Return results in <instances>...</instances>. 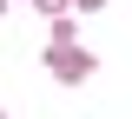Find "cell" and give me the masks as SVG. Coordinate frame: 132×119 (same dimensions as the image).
Listing matches in <instances>:
<instances>
[{"label":"cell","instance_id":"5","mask_svg":"<svg viewBox=\"0 0 132 119\" xmlns=\"http://www.w3.org/2000/svg\"><path fill=\"white\" fill-rule=\"evenodd\" d=\"M0 13H7V0H0Z\"/></svg>","mask_w":132,"mask_h":119},{"label":"cell","instance_id":"2","mask_svg":"<svg viewBox=\"0 0 132 119\" xmlns=\"http://www.w3.org/2000/svg\"><path fill=\"white\" fill-rule=\"evenodd\" d=\"M73 40H79V20L73 13H53V46H73Z\"/></svg>","mask_w":132,"mask_h":119},{"label":"cell","instance_id":"1","mask_svg":"<svg viewBox=\"0 0 132 119\" xmlns=\"http://www.w3.org/2000/svg\"><path fill=\"white\" fill-rule=\"evenodd\" d=\"M93 66H99V60L79 46V40H73V46H46V73H53L60 86H86V80H93Z\"/></svg>","mask_w":132,"mask_h":119},{"label":"cell","instance_id":"4","mask_svg":"<svg viewBox=\"0 0 132 119\" xmlns=\"http://www.w3.org/2000/svg\"><path fill=\"white\" fill-rule=\"evenodd\" d=\"M66 7H73V13H99L106 0H66Z\"/></svg>","mask_w":132,"mask_h":119},{"label":"cell","instance_id":"6","mask_svg":"<svg viewBox=\"0 0 132 119\" xmlns=\"http://www.w3.org/2000/svg\"><path fill=\"white\" fill-rule=\"evenodd\" d=\"M0 119H7V113H0Z\"/></svg>","mask_w":132,"mask_h":119},{"label":"cell","instance_id":"3","mask_svg":"<svg viewBox=\"0 0 132 119\" xmlns=\"http://www.w3.org/2000/svg\"><path fill=\"white\" fill-rule=\"evenodd\" d=\"M27 7H33V13H40V20H53V13H73L66 0H27Z\"/></svg>","mask_w":132,"mask_h":119}]
</instances>
